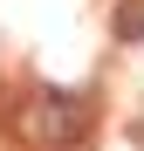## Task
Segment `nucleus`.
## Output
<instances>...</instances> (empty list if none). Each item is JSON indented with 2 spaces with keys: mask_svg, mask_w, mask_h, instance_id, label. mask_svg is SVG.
<instances>
[{
  "mask_svg": "<svg viewBox=\"0 0 144 151\" xmlns=\"http://www.w3.org/2000/svg\"><path fill=\"white\" fill-rule=\"evenodd\" d=\"M82 131H89V96H76V89H48L41 110H34V137H41L48 151H76Z\"/></svg>",
  "mask_w": 144,
  "mask_h": 151,
  "instance_id": "f257e3e1",
  "label": "nucleus"
}]
</instances>
